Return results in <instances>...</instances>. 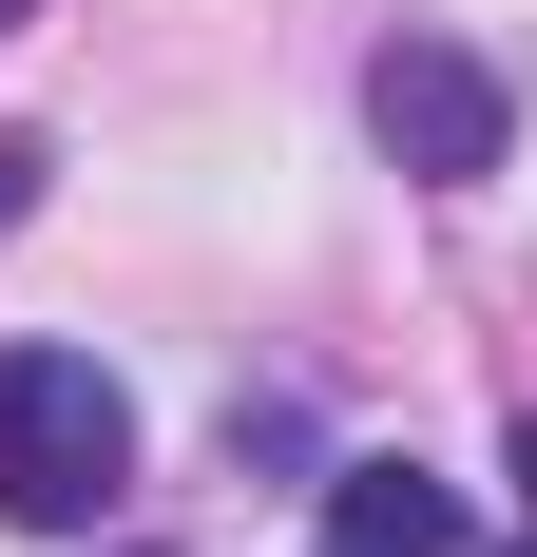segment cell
Listing matches in <instances>:
<instances>
[{
  "label": "cell",
  "mask_w": 537,
  "mask_h": 557,
  "mask_svg": "<svg viewBox=\"0 0 537 557\" xmlns=\"http://www.w3.org/2000/svg\"><path fill=\"white\" fill-rule=\"evenodd\" d=\"M115 481H135V404L97 385V346H0V519L97 539Z\"/></svg>",
  "instance_id": "cell-1"
},
{
  "label": "cell",
  "mask_w": 537,
  "mask_h": 557,
  "mask_svg": "<svg viewBox=\"0 0 537 557\" xmlns=\"http://www.w3.org/2000/svg\"><path fill=\"white\" fill-rule=\"evenodd\" d=\"M365 135L423 193H480L499 154H519V97H499V58H461V39H384L365 58Z\"/></svg>",
  "instance_id": "cell-2"
},
{
  "label": "cell",
  "mask_w": 537,
  "mask_h": 557,
  "mask_svg": "<svg viewBox=\"0 0 537 557\" xmlns=\"http://www.w3.org/2000/svg\"><path fill=\"white\" fill-rule=\"evenodd\" d=\"M326 539L346 557H461V481H423V461H326Z\"/></svg>",
  "instance_id": "cell-3"
},
{
  "label": "cell",
  "mask_w": 537,
  "mask_h": 557,
  "mask_svg": "<svg viewBox=\"0 0 537 557\" xmlns=\"http://www.w3.org/2000/svg\"><path fill=\"white\" fill-rule=\"evenodd\" d=\"M20 212H39V135H0V231H20Z\"/></svg>",
  "instance_id": "cell-4"
},
{
  "label": "cell",
  "mask_w": 537,
  "mask_h": 557,
  "mask_svg": "<svg viewBox=\"0 0 537 557\" xmlns=\"http://www.w3.org/2000/svg\"><path fill=\"white\" fill-rule=\"evenodd\" d=\"M20 20H39V0H0V39H20Z\"/></svg>",
  "instance_id": "cell-5"
},
{
  "label": "cell",
  "mask_w": 537,
  "mask_h": 557,
  "mask_svg": "<svg viewBox=\"0 0 537 557\" xmlns=\"http://www.w3.org/2000/svg\"><path fill=\"white\" fill-rule=\"evenodd\" d=\"M326 557H346V539H326Z\"/></svg>",
  "instance_id": "cell-6"
}]
</instances>
